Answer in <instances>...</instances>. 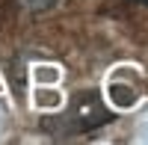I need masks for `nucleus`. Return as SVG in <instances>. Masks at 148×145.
<instances>
[{
  "label": "nucleus",
  "instance_id": "1",
  "mask_svg": "<svg viewBox=\"0 0 148 145\" xmlns=\"http://www.w3.org/2000/svg\"><path fill=\"white\" fill-rule=\"evenodd\" d=\"M110 118H113V110H107L104 101L98 98V92H80L77 98H74L68 104L65 113H59L53 118H47V122H42V127L53 130V133L59 136H71V133H86V130H95L107 124Z\"/></svg>",
  "mask_w": 148,
  "mask_h": 145
},
{
  "label": "nucleus",
  "instance_id": "2",
  "mask_svg": "<svg viewBox=\"0 0 148 145\" xmlns=\"http://www.w3.org/2000/svg\"><path fill=\"white\" fill-rule=\"evenodd\" d=\"M56 0H24V6L33 9V12H42V9H51Z\"/></svg>",
  "mask_w": 148,
  "mask_h": 145
},
{
  "label": "nucleus",
  "instance_id": "3",
  "mask_svg": "<svg viewBox=\"0 0 148 145\" xmlns=\"http://www.w3.org/2000/svg\"><path fill=\"white\" fill-rule=\"evenodd\" d=\"M136 3H145V6H148V0H136Z\"/></svg>",
  "mask_w": 148,
  "mask_h": 145
}]
</instances>
